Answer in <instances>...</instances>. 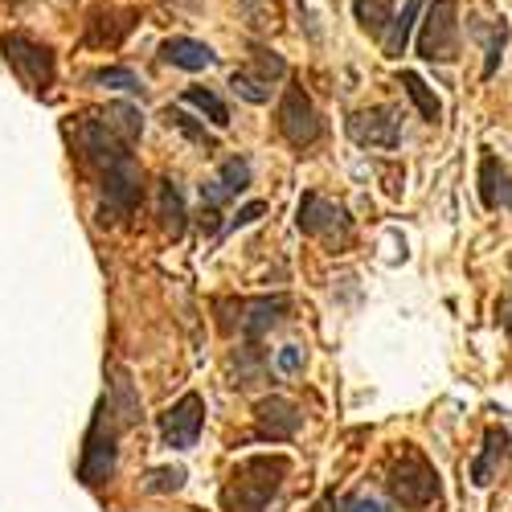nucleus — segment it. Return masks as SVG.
<instances>
[{"instance_id": "25", "label": "nucleus", "mask_w": 512, "mask_h": 512, "mask_svg": "<svg viewBox=\"0 0 512 512\" xmlns=\"http://www.w3.org/2000/svg\"><path fill=\"white\" fill-rule=\"evenodd\" d=\"M218 181L226 185V193H230V197H238L242 189H250V164H246L242 156H230V160L222 164V173H218Z\"/></svg>"}, {"instance_id": "13", "label": "nucleus", "mask_w": 512, "mask_h": 512, "mask_svg": "<svg viewBox=\"0 0 512 512\" xmlns=\"http://www.w3.org/2000/svg\"><path fill=\"white\" fill-rule=\"evenodd\" d=\"M160 58L168 66H181V70H209L218 62V54H213L205 41H193V37H168L160 46Z\"/></svg>"}, {"instance_id": "29", "label": "nucleus", "mask_w": 512, "mask_h": 512, "mask_svg": "<svg viewBox=\"0 0 512 512\" xmlns=\"http://www.w3.org/2000/svg\"><path fill=\"white\" fill-rule=\"evenodd\" d=\"M263 213H267V205H263V201H250V205H242V209H238V218L230 222V230H242V226H250V222H259Z\"/></svg>"}, {"instance_id": "2", "label": "nucleus", "mask_w": 512, "mask_h": 512, "mask_svg": "<svg viewBox=\"0 0 512 512\" xmlns=\"http://www.w3.org/2000/svg\"><path fill=\"white\" fill-rule=\"evenodd\" d=\"M119 431L123 422L115 418L111 398H103L95 406L91 418V431H87V447H82V463H78V480L82 484H103L115 472V459H119Z\"/></svg>"}, {"instance_id": "20", "label": "nucleus", "mask_w": 512, "mask_h": 512, "mask_svg": "<svg viewBox=\"0 0 512 512\" xmlns=\"http://www.w3.org/2000/svg\"><path fill=\"white\" fill-rule=\"evenodd\" d=\"M357 21H361L365 33H373V37L386 41V25L394 21L390 0H357Z\"/></svg>"}, {"instance_id": "16", "label": "nucleus", "mask_w": 512, "mask_h": 512, "mask_svg": "<svg viewBox=\"0 0 512 512\" xmlns=\"http://www.w3.org/2000/svg\"><path fill=\"white\" fill-rule=\"evenodd\" d=\"M99 119L111 127V132H115L127 148H132V144L140 140V132H144V115H140L132 103H107V107L99 111Z\"/></svg>"}, {"instance_id": "24", "label": "nucleus", "mask_w": 512, "mask_h": 512, "mask_svg": "<svg viewBox=\"0 0 512 512\" xmlns=\"http://www.w3.org/2000/svg\"><path fill=\"white\" fill-rule=\"evenodd\" d=\"M185 480H189L185 467H152L148 480H144V488L156 492V496H168V492H181Z\"/></svg>"}, {"instance_id": "27", "label": "nucleus", "mask_w": 512, "mask_h": 512, "mask_svg": "<svg viewBox=\"0 0 512 512\" xmlns=\"http://www.w3.org/2000/svg\"><path fill=\"white\" fill-rule=\"evenodd\" d=\"M283 70H287V66H283V58H279V54L254 50V70H250V74H254V78H263L267 87H271V78H283Z\"/></svg>"}, {"instance_id": "8", "label": "nucleus", "mask_w": 512, "mask_h": 512, "mask_svg": "<svg viewBox=\"0 0 512 512\" xmlns=\"http://www.w3.org/2000/svg\"><path fill=\"white\" fill-rule=\"evenodd\" d=\"M295 226H300L308 238H324V242H345L349 238V213L336 201L320 197V193H304L300 209H295Z\"/></svg>"}, {"instance_id": "10", "label": "nucleus", "mask_w": 512, "mask_h": 512, "mask_svg": "<svg viewBox=\"0 0 512 512\" xmlns=\"http://www.w3.org/2000/svg\"><path fill=\"white\" fill-rule=\"evenodd\" d=\"M201 426H205V398L185 394L181 402H173L160 414V439L168 447H177V451H189L201 439Z\"/></svg>"}, {"instance_id": "7", "label": "nucleus", "mask_w": 512, "mask_h": 512, "mask_svg": "<svg viewBox=\"0 0 512 512\" xmlns=\"http://www.w3.org/2000/svg\"><path fill=\"white\" fill-rule=\"evenodd\" d=\"M279 132L291 148H312L320 140V115L308 99V91L300 87V82H291V87L283 91V103H279Z\"/></svg>"}, {"instance_id": "15", "label": "nucleus", "mask_w": 512, "mask_h": 512, "mask_svg": "<svg viewBox=\"0 0 512 512\" xmlns=\"http://www.w3.org/2000/svg\"><path fill=\"white\" fill-rule=\"evenodd\" d=\"M480 197L488 209H496V205L512 209V177L496 164V156H484V164H480Z\"/></svg>"}, {"instance_id": "4", "label": "nucleus", "mask_w": 512, "mask_h": 512, "mask_svg": "<svg viewBox=\"0 0 512 512\" xmlns=\"http://www.w3.org/2000/svg\"><path fill=\"white\" fill-rule=\"evenodd\" d=\"M0 54H5V62L17 70V78L33 95H46L54 87L58 58H54V50L46 46V41H33L25 33H5L0 37Z\"/></svg>"}, {"instance_id": "18", "label": "nucleus", "mask_w": 512, "mask_h": 512, "mask_svg": "<svg viewBox=\"0 0 512 512\" xmlns=\"http://www.w3.org/2000/svg\"><path fill=\"white\" fill-rule=\"evenodd\" d=\"M156 213H160V226H164V234H173V238H181L185 234V197H181V189H177V181H160V205H156Z\"/></svg>"}, {"instance_id": "5", "label": "nucleus", "mask_w": 512, "mask_h": 512, "mask_svg": "<svg viewBox=\"0 0 512 512\" xmlns=\"http://www.w3.org/2000/svg\"><path fill=\"white\" fill-rule=\"evenodd\" d=\"M390 492H394V500H398L402 508L422 512V508H431V504L439 500V472H435L431 463H426L422 451L406 447V451L394 459V467H390Z\"/></svg>"}, {"instance_id": "32", "label": "nucleus", "mask_w": 512, "mask_h": 512, "mask_svg": "<svg viewBox=\"0 0 512 512\" xmlns=\"http://www.w3.org/2000/svg\"><path fill=\"white\" fill-rule=\"evenodd\" d=\"M504 328H508V336H512V304H508V312H504Z\"/></svg>"}, {"instance_id": "26", "label": "nucleus", "mask_w": 512, "mask_h": 512, "mask_svg": "<svg viewBox=\"0 0 512 512\" xmlns=\"http://www.w3.org/2000/svg\"><path fill=\"white\" fill-rule=\"evenodd\" d=\"M164 123H168V127H181V132H185L189 140H197V144L213 148V140L205 136V127H197V123H193V119H189L181 107H164Z\"/></svg>"}, {"instance_id": "30", "label": "nucleus", "mask_w": 512, "mask_h": 512, "mask_svg": "<svg viewBox=\"0 0 512 512\" xmlns=\"http://www.w3.org/2000/svg\"><path fill=\"white\" fill-rule=\"evenodd\" d=\"M500 50H504V29L492 37V46H488V66H484V78L496 74V62H500Z\"/></svg>"}, {"instance_id": "19", "label": "nucleus", "mask_w": 512, "mask_h": 512, "mask_svg": "<svg viewBox=\"0 0 512 512\" xmlns=\"http://www.w3.org/2000/svg\"><path fill=\"white\" fill-rule=\"evenodd\" d=\"M402 87H406V95L414 99V107H418V115H422L426 123H439V115H443V103L435 99V91L426 87V82H422L414 70H406V74H402Z\"/></svg>"}, {"instance_id": "31", "label": "nucleus", "mask_w": 512, "mask_h": 512, "mask_svg": "<svg viewBox=\"0 0 512 512\" xmlns=\"http://www.w3.org/2000/svg\"><path fill=\"white\" fill-rule=\"evenodd\" d=\"M349 512H390V508L373 496H357V500H349Z\"/></svg>"}, {"instance_id": "11", "label": "nucleus", "mask_w": 512, "mask_h": 512, "mask_svg": "<svg viewBox=\"0 0 512 512\" xmlns=\"http://www.w3.org/2000/svg\"><path fill=\"white\" fill-rule=\"evenodd\" d=\"M254 426H259V439H271V443H283V439H295L304 426V414L295 402L271 394L254 406Z\"/></svg>"}, {"instance_id": "1", "label": "nucleus", "mask_w": 512, "mask_h": 512, "mask_svg": "<svg viewBox=\"0 0 512 512\" xmlns=\"http://www.w3.org/2000/svg\"><path fill=\"white\" fill-rule=\"evenodd\" d=\"M287 476V459H271V455H259V459H246L234 467L230 476V488H226V508L230 512H263L271 504V496L279 492Z\"/></svg>"}, {"instance_id": "23", "label": "nucleus", "mask_w": 512, "mask_h": 512, "mask_svg": "<svg viewBox=\"0 0 512 512\" xmlns=\"http://www.w3.org/2000/svg\"><path fill=\"white\" fill-rule=\"evenodd\" d=\"M230 91H234L238 99L254 103V107H263V103L271 99V87H267L263 78H254L250 70H234V74H230Z\"/></svg>"}, {"instance_id": "6", "label": "nucleus", "mask_w": 512, "mask_h": 512, "mask_svg": "<svg viewBox=\"0 0 512 512\" xmlns=\"http://www.w3.org/2000/svg\"><path fill=\"white\" fill-rule=\"evenodd\" d=\"M418 58L422 62H455L459 58V0H435V5L422 13Z\"/></svg>"}, {"instance_id": "9", "label": "nucleus", "mask_w": 512, "mask_h": 512, "mask_svg": "<svg viewBox=\"0 0 512 512\" xmlns=\"http://www.w3.org/2000/svg\"><path fill=\"white\" fill-rule=\"evenodd\" d=\"M349 136L361 148H398L402 144V111L398 107H369L349 115Z\"/></svg>"}, {"instance_id": "22", "label": "nucleus", "mask_w": 512, "mask_h": 512, "mask_svg": "<svg viewBox=\"0 0 512 512\" xmlns=\"http://www.w3.org/2000/svg\"><path fill=\"white\" fill-rule=\"evenodd\" d=\"M91 82H99V87H111V91H140L144 95V82H140V74L136 70H127V66H103V70H95L91 74Z\"/></svg>"}, {"instance_id": "3", "label": "nucleus", "mask_w": 512, "mask_h": 512, "mask_svg": "<svg viewBox=\"0 0 512 512\" xmlns=\"http://www.w3.org/2000/svg\"><path fill=\"white\" fill-rule=\"evenodd\" d=\"M99 193H103L99 222L132 218V209L140 205V193H144V173H140V164H136L132 152H123L107 168H99Z\"/></svg>"}, {"instance_id": "14", "label": "nucleus", "mask_w": 512, "mask_h": 512, "mask_svg": "<svg viewBox=\"0 0 512 512\" xmlns=\"http://www.w3.org/2000/svg\"><path fill=\"white\" fill-rule=\"evenodd\" d=\"M504 459H508V431H504V426H488L484 451H480V459L472 463V484H476V488H488V484L496 480V472H500Z\"/></svg>"}, {"instance_id": "28", "label": "nucleus", "mask_w": 512, "mask_h": 512, "mask_svg": "<svg viewBox=\"0 0 512 512\" xmlns=\"http://www.w3.org/2000/svg\"><path fill=\"white\" fill-rule=\"evenodd\" d=\"M275 365H279L283 373H300V369H304V349H300V345H287V349H279Z\"/></svg>"}, {"instance_id": "17", "label": "nucleus", "mask_w": 512, "mask_h": 512, "mask_svg": "<svg viewBox=\"0 0 512 512\" xmlns=\"http://www.w3.org/2000/svg\"><path fill=\"white\" fill-rule=\"evenodd\" d=\"M418 13H422V0H406L402 13H394V21H390V29H386V41H381V46H386V58H402V54H406Z\"/></svg>"}, {"instance_id": "21", "label": "nucleus", "mask_w": 512, "mask_h": 512, "mask_svg": "<svg viewBox=\"0 0 512 512\" xmlns=\"http://www.w3.org/2000/svg\"><path fill=\"white\" fill-rule=\"evenodd\" d=\"M185 103L197 107L201 115H209L213 127H230V111H226V103L213 95V91H205V87H189V91H185Z\"/></svg>"}, {"instance_id": "12", "label": "nucleus", "mask_w": 512, "mask_h": 512, "mask_svg": "<svg viewBox=\"0 0 512 512\" xmlns=\"http://www.w3.org/2000/svg\"><path fill=\"white\" fill-rule=\"evenodd\" d=\"M287 308H291V300L287 295H259V300H246V304H238V328H242V336H250V340H259L263 332H271L283 316H287Z\"/></svg>"}]
</instances>
